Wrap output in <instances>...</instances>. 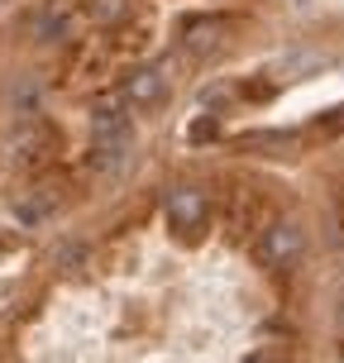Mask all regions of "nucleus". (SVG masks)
I'll return each mask as SVG.
<instances>
[{
  "instance_id": "nucleus-4",
  "label": "nucleus",
  "mask_w": 344,
  "mask_h": 363,
  "mask_svg": "<svg viewBox=\"0 0 344 363\" xmlns=\"http://www.w3.org/2000/svg\"><path fill=\"white\" fill-rule=\"evenodd\" d=\"M167 220L177 230H187V235H201V225H206V196L192 191V186H177L167 196Z\"/></svg>"
},
{
  "instance_id": "nucleus-2",
  "label": "nucleus",
  "mask_w": 344,
  "mask_h": 363,
  "mask_svg": "<svg viewBox=\"0 0 344 363\" xmlns=\"http://www.w3.org/2000/svg\"><path fill=\"white\" fill-rule=\"evenodd\" d=\"M91 129H96V144H134V120H129V101L125 96H110L91 110Z\"/></svg>"
},
{
  "instance_id": "nucleus-9",
  "label": "nucleus",
  "mask_w": 344,
  "mask_h": 363,
  "mask_svg": "<svg viewBox=\"0 0 344 363\" xmlns=\"http://www.w3.org/2000/svg\"><path fill=\"white\" fill-rule=\"evenodd\" d=\"M129 167V148L125 144H96V153H91V172H96V177H120V172H125Z\"/></svg>"
},
{
  "instance_id": "nucleus-8",
  "label": "nucleus",
  "mask_w": 344,
  "mask_h": 363,
  "mask_svg": "<svg viewBox=\"0 0 344 363\" xmlns=\"http://www.w3.org/2000/svg\"><path fill=\"white\" fill-rule=\"evenodd\" d=\"M67 24H72V0H48L43 15H38V24H34V34L43 38V43H53V38L67 34Z\"/></svg>"
},
{
  "instance_id": "nucleus-6",
  "label": "nucleus",
  "mask_w": 344,
  "mask_h": 363,
  "mask_svg": "<svg viewBox=\"0 0 344 363\" xmlns=\"http://www.w3.org/2000/svg\"><path fill=\"white\" fill-rule=\"evenodd\" d=\"M220 43H225V24L220 19H196V24L182 29V53H192V57L216 53Z\"/></svg>"
},
{
  "instance_id": "nucleus-12",
  "label": "nucleus",
  "mask_w": 344,
  "mask_h": 363,
  "mask_svg": "<svg viewBox=\"0 0 344 363\" xmlns=\"http://www.w3.org/2000/svg\"><path fill=\"white\" fill-rule=\"evenodd\" d=\"M258 363H268V359H258Z\"/></svg>"
},
{
  "instance_id": "nucleus-10",
  "label": "nucleus",
  "mask_w": 344,
  "mask_h": 363,
  "mask_svg": "<svg viewBox=\"0 0 344 363\" xmlns=\"http://www.w3.org/2000/svg\"><path fill=\"white\" fill-rule=\"evenodd\" d=\"M91 19H101V24H115V19L125 15V0H87Z\"/></svg>"
},
{
  "instance_id": "nucleus-1",
  "label": "nucleus",
  "mask_w": 344,
  "mask_h": 363,
  "mask_svg": "<svg viewBox=\"0 0 344 363\" xmlns=\"http://www.w3.org/2000/svg\"><path fill=\"white\" fill-rule=\"evenodd\" d=\"M258 258L268 268H296L306 258V230H301V220H292V216L272 220L268 230H263V239H258Z\"/></svg>"
},
{
  "instance_id": "nucleus-3",
  "label": "nucleus",
  "mask_w": 344,
  "mask_h": 363,
  "mask_svg": "<svg viewBox=\"0 0 344 363\" xmlns=\"http://www.w3.org/2000/svg\"><path fill=\"white\" fill-rule=\"evenodd\" d=\"M10 153H15V163H43L48 153H53V129L38 125V120H24V125L10 134Z\"/></svg>"
},
{
  "instance_id": "nucleus-11",
  "label": "nucleus",
  "mask_w": 344,
  "mask_h": 363,
  "mask_svg": "<svg viewBox=\"0 0 344 363\" xmlns=\"http://www.w3.org/2000/svg\"><path fill=\"white\" fill-rule=\"evenodd\" d=\"M187 139H192V144H206V139H220V120H196V125L187 129Z\"/></svg>"
},
{
  "instance_id": "nucleus-7",
  "label": "nucleus",
  "mask_w": 344,
  "mask_h": 363,
  "mask_svg": "<svg viewBox=\"0 0 344 363\" xmlns=\"http://www.w3.org/2000/svg\"><path fill=\"white\" fill-rule=\"evenodd\" d=\"M53 211H57V196L43 191V186H29L24 196H15V220L19 225H43Z\"/></svg>"
},
{
  "instance_id": "nucleus-5",
  "label": "nucleus",
  "mask_w": 344,
  "mask_h": 363,
  "mask_svg": "<svg viewBox=\"0 0 344 363\" xmlns=\"http://www.w3.org/2000/svg\"><path fill=\"white\" fill-rule=\"evenodd\" d=\"M163 96H167L163 67H139V72L125 82V101L129 106H163Z\"/></svg>"
}]
</instances>
